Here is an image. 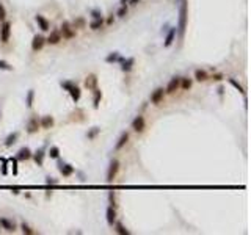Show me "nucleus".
Returning <instances> with one entry per match:
<instances>
[{"label":"nucleus","instance_id":"obj_1","mask_svg":"<svg viewBox=\"0 0 251 235\" xmlns=\"http://www.w3.org/2000/svg\"><path fill=\"white\" fill-rule=\"evenodd\" d=\"M179 33L182 35L185 30V19H187V2L185 0H181V11H179Z\"/></svg>","mask_w":251,"mask_h":235},{"label":"nucleus","instance_id":"obj_2","mask_svg":"<svg viewBox=\"0 0 251 235\" xmlns=\"http://www.w3.org/2000/svg\"><path fill=\"white\" fill-rule=\"evenodd\" d=\"M118 169H120V161L118 160H113L108 166V171H107V180L108 182H113L115 176L118 174Z\"/></svg>","mask_w":251,"mask_h":235},{"label":"nucleus","instance_id":"obj_3","mask_svg":"<svg viewBox=\"0 0 251 235\" xmlns=\"http://www.w3.org/2000/svg\"><path fill=\"white\" fill-rule=\"evenodd\" d=\"M179 86H181V78H179V77H173V78H171V80L168 81L165 93H168V94H173L174 91H177V89H179Z\"/></svg>","mask_w":251,"mask_h":235},{"label":"nucleus","instance_id":"obj_4","mask_svg":"<svg viewBox=\"0 0 251 235\" xmlns=\"http://www.w3.org/2000/svg\"><path fill=\"white\" fill-rule=\"evenodd\" d=\"M0 30H2V33H0V38H2L3 43H6V41L10 39V35H11V24H10V22H5Z\"/></svg>","mask_w":251,"mask_h":235},{"label":"nucleus","instance_id":"obj_5","mask_svg":"<svg viewBox=\"0 0 251 235\" xmlns=\"http://www.w3.org/2000/svg\"><path fill=\"white\" fill-rule=\"evenodd\" d=\"M132 129H134L135 132H143L144 130V118L143 116H137L134 119V122H132Z\"/></svg>","mask_w":251,"mask_h":235},{"label":"nucleus","instance_id":"obj_6","mask_svg":"<svg viewBox=\"0 0 251 235\" xmlns=\"http://www.w3.org/2000/svg\"><path fill=\"white\" fill-rule=\"evenodd\" d=\"M163 94H165V89H163V88H157V89L151 94V102H152V104H158V102L163 99Z\"/></svg>","mask_w":251,"mask_h":235},{"label":"nucleus","instance_id":"obj_7","mask_svg":"<svg viewBox=\"0 0 251 235\" xmlns=\"http://www.w3.org/2000/svg\"><path fill=\"white\" fill-rule=\"evenodd\" d=\"M60 41H61V33L58 30H55V32H52L49 35V38L46 39V43H49V44H58Z\"/></svg>","mask_w":251,"mask_h":235},{"label":"nucleus","instance_id":"obj_8","mask_svg":"<svg viewBox=\"0 0 251 235\" xmlns=\"http://www.w3.org/2000/svg\"><path fill=\"white\" fill-rule=\"evenodd\" d=\"M44 44H46V39L43 36H35L33 38V43H32V49L33 50H39V49H43Z\"/></svg>","mask_w":251,"mask_h":235},{"label":"nucleus","instance_id":"obj_9","mask_svg":"<svg viewBox=\"0 0 251 235\" xmlns=\"http://www.w3.org/2000/svg\"><path fill=\"white\" fill-rule=\"evenodd\" d=\"M60 33H63L64 38H72V36H74V30L71 28V25H69L68 22H63V25H61V32H60Z\"/></svg>","mask_w":251,"mask_h":235},{"label":"nucleus","instance_id":"obj_10","mask_svg":"<svg viewBox=\"0 0 251 235\" xmlns=\"http://www.w3.org/2000/svg\"><path fill=\"white\" fill-rule=\"evenodd\" d=\"M115 221H116V212H115V209H113V205H110L108 209H107V223H108L110 226H113Z\"/></svg>","mask_w":251,"mask_h":235},{"label":"nucleus","instance_id":"obj_11","mask_svg":"<svg viewBox=\"0 0 251 235\" xmlns=\"http://www.w3.org/2000/svg\"><path fill=\"white\" fill-rule=\"evenodd\" d=\"M97 85V77L96 75H88L86 80H85V86L86 88H91V89H94Z\"/></svg>","mask_w":251,"mask_h":235},{"label":"nucleus","instance_id":"obj_12","mask_svg":"<svg viewBox=\"0 0 251 235\" xmlns=\"http://www.w3.org/2000/svg\"><path fill=\"white\" fill-rule=\"evenodd\" d=\"M60 171H61L63 176H71L74 172V168L68 163H60Z\"/></svg>","mask_w":251,"mask_h":235},{"label":"nucleus","instance_id":"obj_13","mask_svg":"<svg viewBox=\"0 0 251 235\" xmlns=\"http://www.w3.org/2000/svg\"><path fill=\"white\" fill-rule=\"evenodd\" d=\"M36 22L39 24V27H41V30H44V32H47V30H49V21H47V19H44L41 14H38V16H36Z\"/></svg>","mask_w":251,"mask_h":235},{"label":"nucleus","instance_id":"obj_14","mask_svg":"<svg viewBox=\"0 0 251 235\" xmlns=\"http://www.w3.org/2000/svg\"><path fill=\"white\" fill-rule=\"evenodd\" d=\"M127 140H129V133H123V135L120 136V140H118V143H116L115 149H116V150L123 149V147H124V144L127 143Z\"/></svg>","mask_w":251,"mask_h":235},{"label":"nucleus","instance_id":"obj_15","mask_svg":"<svg viewBox=\"0 0 251 235\" xmlns=\"http://www.w3.org/2000/svg\"><path fill=\"white\" fill-rule=\"evenodd\" d=\"M68 91H69V94H71V97L77 102L78 99H80V89H78L77 86H74V85H71L69 88H68Z\"/></svg>","mask_w":251,"mask_h":235},{"label":"nucleus","instance_id":"obj_16","mask_svg":"<svg viewBox=\"0 0 251 235\" xmlns=\"http://www.w3.org/2000/svg\"><path fill=\"white\" fill-rule=\"evenodd\" d=\"M52 126H54V118L44 116V118L41 119V127H43V129H50Z\"/></svg>","mask_w":251,"mask_h":235},{"label":"nucleus","instance_id":"obj_17","mask_svg":"<svg viewBox=\"0 0 251 235\" xmlns=\"http://www.w3.org/2000/svg\"><path fill=\"white\" fill-rule=\"evenodd\" d=\"M38 127H39V122H38V119H36V118L30 119L29 126H27V129H29V133H35V132L38 130Z\"/></svg>","mask_w":251,"mask_h":235},{"label":"nucleus","instance_id":"obj_18","mask_svg":"<svg viewBox=\"0 0 251 235\" xmlns=\"http://www.w3.org/2000/svg\"><path fill=\"white\" fill-rule=\"evenodd\" d=\"M102 25H104V21H102V17H97V19H94L93 22L89 24V28H91V30H99Z\"/></svg>","mask_w":251,"mask_h":235},{"label":"nucleus","instance_id":"obj_19","mask_svg":"<svg viewBox=\"0 0 251 235\" xmlns=\"http://www.w3.org/2000/svg\"><path fill=\"white\" fill-rule=\"evenodd\" d=\"M0 224H2L3 229H6V230H14V223H11L10 219L2 218V219H0Z\"/></svg>","mask_w":251,"mask_h":235},{"label":"nucleus","instance_id":"obj_20","mask_svg":"<svg viewBox=\"0 0 251 235\" xmlns=\"http://www.w3.org/2000/svg\"><path fill=\"white\" fill-rule=\"evenodd\" d=\"M207 72L206 71H201V69H198V71L195 72V78L198 80V81H204V80H207Z\"/></svg>","mask_w":251,"mask_h":235},{"label":"nucleus","instance_id":"obj_21","mask_svg":"<svg viewBox=\"0 0 251 235\" xmlns=\"http://www.w3.org/2000/svg\"><path fill=\"white\" fill-rule=\"evenodd\" d=\"M174 35H176V28H171V32L168 33L166 39H165V46H171V43H173V39H174Z\"/></svg>","mask_w":251,"mask_h":235},{"label":"nucleus","instance_id":"obj_22","mask_svg":"<svg viewBox=\"0 0 251 235\" xmlns=\"http://www.w3.org/2000/svg\"><path fill=\"white\" fill-rule=\"evenodd\" d=\"M17 158H19V160H24V158L27 160V158H30V150H29L27 147H25V149H21V150H19Z\"/></svg>","mask_w":251,"mask_h":235},{"label":"nucleus","instance_id":"obj_23","mask_svg":"<svg viewBox=\"0 0 251 235\" xmlns=\"http://www.w3.org/2000/svg\"><path fill=\"white\" fill-rule=\"evenodd\" d=\"M132 64H134V58H129L123 63V71H130L132 69Z\"/></svg>","mask_w":251,"mask_h":235},{"label":"nucleus","instance_id":"obj_24","mask_svg":"<svg viewBox=\"0 0 251 235\" xmlns=\"http://www.w3.org/2000/svg\"><path fill=\"white\" fill-rule=\"evenodd\" d=\"M49 155H50L52 158H57V157L60 155V149H58L57 146H54V147H50V150H49Z\"/></svg>","mask_w":251,"mask_h":235},{"label":"nucleus","instance_id":"obj_25","mask_svg":"<svg viewBox=\"0 0 251 235\" xmlns=\"http://www.w3.org/2000/svg\"><path fill=\"white\" fill-rule=\"evenodd\" d=\"M35 160H36V163H38V165H43V161H44V152H43V150L36 152V155H35Z\"/></svg>","mask_w":251,"mask_h":235},{"label":"nucleus","instance_id":"obj_26","mask_svg":"<svg viewBox=\"0 0 251 235\" xmlns=\"http://www.w3.org/2000/svg\"><path fill=\"white\" fill-rule=\"evenodd\" d=\"M105 60H107L108 63H112V61H121V57H120V55H118V53L115 52V53H112V55H108V57H107V58H105Z\"/></svg>","mask_w":251,"mask_h":235},{"label":"nucleus","instance_id":"obj_27","mask_svg":"<svg viewBox=\"0 0 251 235\" xmlns=\"http://www.w3.org/2000/svg\"><path fill=\"white\" fill-rule=\"evenodd\" d=\"M116 232L121 233V235H127V233H129V230L124 229V226H123L121 223H116Z\"/></svg>","mask_w":251,"mask_h":235},{"label":"nucleus","instance_id":"obj_28","mask_svg":"<svg viewBox=\"0 0 251 235\" xmlns=\"http://www.w3.org/2000/svg\"><path fill=\"white\" fill-rule=\"evenodd\" d=\"M101 97H102V93H101L99 89L94 88V107H99V100H101Z\"/></svg>","mask_w":251,"mask_h":235},{"label":"nucleus","instance_id":"obj_29","mask_svg":"<svg viewBox=\"0 0 251 235\" xmlns=\"http://www.w3.org/2000/svg\"><path fill=\"white\" fill-rule=\"evenodd\" d=\"M16 138H17V133H13V135H10L8 138H6V141H5V144L6 146H11L13 143L16 141Z\"/></svg>","mask_w":251,"mask_h":235},{"label":"nucleus","instance_id":"obj_30","mask_svg":"<svg viewBox=\"0 0 251 235\" xmlns=\"http://www.w3.org/2000/svg\"><path fill=\"white\" fill-rule=\"evenodd\" d=\"M229 83H231V85H232L235 89H239L240 93H245V91H243V88H242V85H240V83H237V81H235L234 78H229Z\"/></svg>","mask_w":251,"mask_h":235},{"label":"nucleus","instance_id":"obj_31","mask_svg":"<svg viewBox=\"0 0 251 235\" xmlns=\"http://www.w3.org/2000/svg\"><path fill=\"white\" fill-rule=\"evenodd\" d=\"M181 81H182V88L184 89H190V86H192V80L190 78H182Z\"/></svg>","mask_w":251,"mask_h":235},{"label":"nucleus","instance_id":"obj_32","mask_svg":"<svg viewBox=\"0 0 251 235\" xmlns=\"http://www.w3.org/2000/svg\"><path fill=\"white\" fill-rule=\"evenodd\" d=\"M126 14H127V6H126V5H121L120 11H118V16H120V17H124Z\"/></svg>","mask_w":251,"mask_h":235},{"label":"nucleus","instance_id":"obj_33","mask_svg":"<svg viewBox=\"0 0 251 235\" xmlns=\"http://www.w3.org/2000/svg\"><path fill=\"white\" fill-rule=\"evenodd\" d=\"M83 25H85V19H82V17L77 19V21L74 22V27H75V28H82Z\"/></svg>","mask_w":251,"mask_h":235},{"label":"nucleus","instance_id":"obj_34","mask_svg":"<svg viewBox=\"0 0 251 235\" xmlns=\"http://www.w3.org/2000/svg\"><path fill=\"white\" fill-rule=\"evenodd\" d=\"M22 232H24V233H29V235H33V233H35L27 224H22Z\"/></svg>","mask_w":251,"mask_h":235},{"label":"nucleus","instance_id":"obj_35","mask_svg":"<svg viewBox=\"0 0 251 235\" xmlns=\"http://www.w3.org/2000/svg\"><path fill=\"white\" fill-rule=\"evenodd\" d=\"M33 96H35V93H33V91H29V96H27V105H29V107H32Z\"/></svg>","mask_w":251,"mask_h":235},{"label":"nucleus","instance_id":"obj_36","mask_svg":"<svg viewBox=\"0 0 251 235\" xmlns=\"http://www.w3.org/2000/svg\"><path fill=\"white\" fill-rule=\"evenodd\" d=\"M0 69H6V71H11V66L5 61H0Z\"/></svg>","mask_w":251,"mask_h":235},{"label":"nucleus","instance_id":"obj_37","mask_svg":"<svg viewBox=\"0 0 251 235\" xmlns=\"http://www.w3.org/2000/svg\"><path fill=\"white\" fill-rule=\"evenodd\" d=\"M49 185H57L58 184V180H55V179H52V177H47V180H46Z\"/></svg>","mask_w":251,"mask_h":235},{"label":"nucleus","instance_id":"obj_38","mask_svg":"<svg viewBox=\"0 0 251 235\" xmlns=\"http://www.w3.org/2000/svg\"><path fill=\"white\" fill-rule=\"evenodd\" d=\"M2 19H5V8H3V5H0V21Z\"/></svg>","mask_w":251,"mask_h":235},{"label":"nucleus","instance_id":"obj_39","mask_svg":"<svg viewBox=\"0 0 251 235\" xmlns=\"http://www.w3.org/2000/svg\"><path fill=\"white\" fill-rule=\"evenodd\" d=\"M108 199H110V204H112V205H115V193H113V191L108 195Z\"/></svg>","mask_w":251,"mask_h":235},{"label":"nucleus","instance_id":"obj_40","mask_svg":"<svg viewBox=\"0 0 251 235\" xmlns=\"http://www.w3.org/2000/svg\"><path fill=\"white\" fill-rule=\"evenodd\" d=\"M97 132H99V129H96V130H93V132H91V133H89L88 136H89V138H93V136H94V135H96Z\"/></svg>","mask_w":251,"mask_h":235},{"label":"nucleus","instance_id":"obj_41","mask_svg":"<svg viewBox=\"0 0 251 235\" xmlns=\"http://www.w3.org/2000/svg\"><path fill=\"white\" fill-rule=\"evenodd\" d=\"M93 17H94V19H97V17H101V14H99L97 11H93Z\"/></svg>","mask_w":251,"mask_h":235},{"label":"nucleus","instance_id":"obj_42","mask_svg":"<svg viewBox=\"0 0 251 235\" xmlns=\"http://www.w3.org/2000/svg\"><path fill=\"white\" fill-rule=\"evenodd\" d=\"M212 78H214V80H221V78H223V77H221V75H220V74H217V75H214V77H212Z\"/></svg>","mask_w":251,"mask_h":235},{"label":"nucleus","instance_id":"obj_43","mask_svg":"<svg viewBox=\"0 0 251 235\" xmlns=\"http://www.w3.org/2000/svg\"><path fill=\"white\" fill-rule=\"evenodd\" d=\"M138 2H140V0H130L129 3H130V5H135V3H138Z\"/></svg>","mask_w":251,"mask_h":235},{"label":"nucleus","instance_id":"obj_44","mask_svg":"<svg viewBox=\"0 0 251 235\" xmlns=\"http://www.w3.org/2000/svg\"><path fill=\"white\" fill-rule=\"evenodd\" d=\"M127 3V0H121V5H126Z\"/></svg>","mask_w":251,"mask_h":235}]
</instances>
